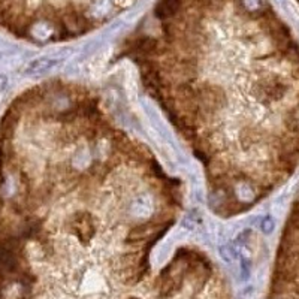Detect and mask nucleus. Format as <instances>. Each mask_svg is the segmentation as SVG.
Listing matches in <instances>:
<instances>
[{"mask_svg": "<svg viewBox=\"0 0 299 299\" xmlns=\"http://www.w3.org/2000/svg\"><path fill=\"white\" fill-rule=\"evenodd\" d=\"M136 0H0V24L36 42H57L106 24Z\"/></svg>", "mask_w": 299, "mask_h": 299, "instance_id": "obj_2", "label": "nucleus"}, {"mask_svg": "<svg viewBox=\"0 0 299 299\" xmlns=\"http://www.w3.org/2000/svg\"><path fill=\"white\" fill-rule=\"evenodd\" d=\"M93 231L57 239L0 277V299H232L199 253L153 254L154 241Z\"/></svg>", "mask_w": 299, "mask_h": 299, "instance_id": "obj_1", "label": "nucleus"}, {"mask_svg": "<svg viewBox=\"0 0 299 299\" xmlns=\"http://www.w3.org/2000/svg\"><path fill=\"white\" fill-rule=\"evenodd\" d=\"M268 299H299V193L280 238Z\"/></svg>", "mask_w": 299, "mask_h": 299, "instance_id": "obj_3", "label": "nucleus"}, {"mask_svg": "<svg viewBox=\"0 0 299 299\" xmlns=\"http://www.w3.org/2000/svg\"><path fill=\"white\" fill-rule=\"evenodd\" d=\"M296 2H298V3H299V0H296Z\"/></svg>", "mask_w": 299, "mask_h": 299, "instance_id": "obj_4", "label": "nucleus"}]
</instances>
